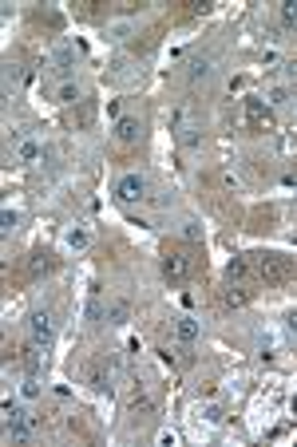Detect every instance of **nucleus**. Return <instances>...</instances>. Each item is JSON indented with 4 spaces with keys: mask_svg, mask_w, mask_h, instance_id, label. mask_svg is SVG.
I'll return each mask as SVG.
<instances>
[{
    "mask_svg": "<svg viewBox=\"0 0 297 447\" xmlns=\"http://www.w3.org/2000/svg\"><path fill=\"white\" fill-rule=\"evenodd\" d=\"M87 242H91V230H87V226H72V230L63 234V245H68V250H87Z\"/></svg>",
    "mask_w": 297,
    "mask_h": 447,
    "instance_id": "22",
    "label": "nucleus"
},
{
    "mask_svg": "<svg viewBox=\"0 0 297 447\" xmlns=\"http://www.w3.org/2000/svg\"><path fill=\"white\" fill-rule=\"evenodd\" d=\"M115 198H119V202H143V198H147V174L127 170L123 179L115 182Z\"/></svg>",
    "mask_w": 297,
    "mask_h": 447,
    "instance_id": "4",
    "label": "nucleus"
},
{
    "mask_svg": "<svg viewBox=\"0 0 297 447\" xmlns=\"http://www.w3.org/2000/svg\"><path fill=\"white\" fill-rule=\"evenodd\" d=\"M211 75H214V63L206 60V56H195V60L186 63V79H190V84H206Z\"/></svg>",
    "mask_w": 297,
    "mask_h": 447,
    "instance_id": "15",
    "label": "nucleus"
},
{
    "mask_svg": "<svg viewBox=\"0 0 297 447\" xmlns=\"http://www.w3.org/2000/svg\"><path fill=\"white\" fill-rule=\"evenodd\" d=\"M250 266H254V278L266 281V285H285L294 278V262L285 254H273V250H258V254H246Z\"/></svg>",
    "mask_w": 297,
    "mask_h": 447,
    "instance_id": "2",
    "label": "nucleus"
},
{
    "mask_svg": "<svg viewBox=\"0 0 297 447\" xmlns=\"http://www.w3.org/2000/svg\"><path fill=\"white\" fill-rule=\"evenodd\" d=\"M107 321H112V325H127V321H131V301H127V297H115V301L107 305Z\"/></svg>",
    "mask_w": 297,
    "mask_h": 447,
    "instance_id": "19",
    "label": "nucleus"
},
{
    "mask_svg": "<svg viewBox=\"0 0 297 447\" xmlns=\"http://www.w3.org/2000/svg\"><path fill=\"white\" fill-rule=\"evenodd\" d=\"M79 99H84V91H79L75 79H60V84H56V103H68V107H72Z\"/></svg>",
    "mask_w": 297,
    "mask_h": 447,
    "instance_id": "18",
    "label": "nucleus"
},
{
    "mask_svg": "<svg viewBox=\"0 0 297 447\" xmlns=\"http://www.w3.org/2000/svg\"><path fill=\"white\" fill-rule=\"evenodd\" d=\"M28 333H32V340H40V344H52L56 325H52L48 313H32V317H28Z\"/></svg>",
    "mask_w": 297,
    "mask_h": 447,
    "instance_id": "11",
    "label": "nucleus"
},
{
    "mask_svg": "<svg viewBox=\"0 0 297 447\" xmlns=\"http://www.w3.org/2000/svg\"><path fill=\"white\" fill-rule=\"evenodd\" d=\"M206 8H211L206 0H183V16H202Z\"/></svg>",
    "mask_w": 297,
    "mask_h": 447,
    "instance_id": "28",
    "label": "nucleus"
},
{
    "mask_svg": "<svg viewBox=\"0 0 297 447\" xmlns=\"http://www.w3.org/2000/svg\"><path fill=\"white\" fill-rule=\"evenodd\" d=\"M273 222H277V210H273V206H258V210L250 214V230L266 234V230H273Z\"/></svg>",
    "mask_w": 297,
    "mask_h": 447,
    "instance_id": "16",
    "label": "nucleus"
},
{
    "mask_svg": "<svg viewBox=\"0 0 297 447\" xmlns=\"http://www.w3.org/2000/svg\"><path fill=\"white\" fill-rule=\"evenodd\" d=\"M16 222H20V214H16L13 206H4V214H0V234H4V238H8V234L16 230Z\"/></svg>",
    "mask_w": 297,
    "mask_h": 447,
    "instance_id": "25",
    "label": "nucleus"
},
{
    "mask_svg": "<svg viewBox=\"0 0 297 447\" xmlns=\"http://www.w3.org/2000/svg\"><path fill=\"white\" fill-rule=\"evenodd\" d=\"M75 60H79V52H75V44H68V40H63L60 48L52 52V63H56V72H60L63 79H72V68H75Z\"/></svg>",
    "mask_w": 297,
    "mask_h": 447,
    "instance_id": "10",
    "label": "nucleus"
},
{
    "mask_svg": "<svg viewBox=\"0 0 297 447\" xmlns=\"http://www.w3.org/2000/svg\"><path fill=\"white\" fill-rule=\"evenodd\" d=\"M198 266H202V257H198V250L190 242H167L162 245V278L171 281V285L190 281L198 273Z\"/></svg>",
    "mask_w": 297,
    "mask_h": 447,
    "instance_id": "1",
    "label": "nucleus"
},
{
    "mask_svg": "<svg viewBox=\"0 0 297 447\" xmlns=\"http://www.w3.org/2000/svg\"><path fill=\"white\" fill-rule=\"evenodd\" d=\"M24 396H28V400H36V396H40V380H36V372H28V380H24Z\"/></svg>",
    "mask_w": 297,
    "mask_h": 447,
    "instance_id": "32",
    "label": "nucleus"
},
{
    "mask_svg": "<svg viewBox=\"0 0 297 447\" xmlns=\"http://www.w3.org/2000/svg\"><path fill=\"white\" fill-rule=\"evenodd\" d=\"M131 411H135V416H151V411H155V404H151V396L143 392V388H135V396H131Z\"/></svg>",
    "mask_w": 297,
    "mask_h": 447,
    "instance_id": "24",
    "label": "nucleus"
},
{
    "mask_svg": "<svg viewBox=\"0 0 297 447\" xmlns=\"http://www.w3.org/2000/svg\"><path fill=\"white\" fill-rule=\"evenodd\" d=\"M254 278V266H250V257H234L230 266H226V281H238V285H250Z\"/></svg>",
    "mask_w": 297,
    "mask_h": 447,
    "instance_id": "17",
    "label": "nucleus"
},
{
    "mask_svg": "<svg viewBox=\"0 0 297 447\" xmlns=\"http://www.w3.org/2000/svg\"><path fill=\"white\" fill-rule=\"evenodd\" d=\"M171 127H174V135H178V143H183L186 151H198V146H202V139H206L202 123H195L186 111H174V115H171Z\"/></svg>",
    "mask_w": 297,
    "mask_h": 447,
    "instance_id": "3",
    "label": "nucleus"
},
{
    "mask_svg": "<svg viewBox=\"0 0 297 447\" xmlns=\"http://www.w3.org/2000/svg\"><path fill=\"white\" fill-rule=\"evenodd\" d=\"M131 36V24L127 20H119V24H107V40H127Z\"/></svg>",
    "mask_w": 297,
    "mask_h": 447,
    "instance_id": "29",
    "label": "nucleus"
},
{
    "mask_svg": "<svg viewBox=\"0 0 297 447\" xmlns=\"http://www.w3.org/2000/svg\"><path fill=\"white\" fill-rule=\"evenodd\" d=\"M198 238H202V226H198V222H186V226H183V242L195 245Z\"/></svg>",
    "mask_w": 297,
    "mask_h": 447,
    "instance_id": "31",
    "label": "nucleus"
},
{
    "mask_svg": "<svg viewBox=\"0 0 297 447\" xmlns=\"http://www.w3.org/2000/svg\"><path fill=\"white\" fill-rule=\"evenodd\" d=\"M250 297H254V289H250V285H238V281H230V285L222 289L226 309H242V305H250Z\"/></svg>",
    "mask_w": 297,
    "mask_h": 447,
    "instance_id": "13",
    "label": "nucleus"
},
{
    "mask_svg": "<svg viewBox=\"0 0 297 447\" xmlns=\"http://www.w3.org/2000/svg\"><path fill=\"white\" fill-rule=\"evenodd\" d=\"M91 119H96V107H91V103H84L79 111H72V115H68V123H72V127H79V131H84V127H91Z\"/></svg>",
    "mask_w": 297,
    "mask_h": 447,
    "instance_id": "23",
    "label": "nucleus"
},
{
    "mask_svg": "<svg viewBox=\"0 0 297 447\" xmlns=\"http://www.w3.org/2000/svg\"><path fill=\"white\" fill-rule=\"evenodd\" d=\"M174 337H178V344H195L202 337V325H198L195 317H178L174 321Z\"/></svg>",
    "mask_w": 297,
    "mask_h": 447,
    "instance_id": "14",
    "label": "nucleus"
},
{
    "mask_svg": "<svg viewBox=\"0 0 297 447\" xmlns=\"http://www.w3.org/2000/svg\"><path fill=\"white\" fill-rule=\"evenodd\" d=\"M206 186H218V190L234 194L238 190V179H234V170H214V174H206Z\"/></svg>",
    "mask_w": 297,
    "mask_h": 447,
    "instance_id": "20",
    "label": "nucleus"
},
{
    "mask_svg": "<svg viewBox=\"0 0 297 447\" xmlns=\"http://www.w3.org/2000/svg\"><path fill=\"white\" fill-rule=\"evenodd\" d=\"M277 16H282V28H297V0H285Z\"/></svg>",
    "mask_w": 297,
    "mask_h": 447,
    "instance_id": "26",
    "label": "nucleus"
},
{
    "mask_svg": "<svg viewBox=\"0 0 297 447\" xmlns=\"http://www.w3.org/2000/svg\"><path fill=\"white\" fill-rule=\"evenodd\" d=\"M202 420H206V423H222V420H226V411L218 408V404H206V408H202Z\"/></svg>",
    "mask_w": 297,
    "mask_h": 447,
    "instance_id": "30",
    "label": "nucleus"
},
{
    "mask_svg": "<svg viewBox=\"0 0 297 447\" xmlns=\"http://www.w3.org/2000/svg\"><path fill=\"white\" fill-rule=\"evenodd\" d=\"M52 269H56V257H52L48 250H32V254L24 257V281H28V285L44 281Z\"/></svg>",
    "mask_w": 297,
    "mask_h": 447,
    "instance_id": "6",
    "label": "nucleus"
},
{
    "mask_svg": "<svg viewBox=\"0 0 297 447\" xmlns=\"http://www.w3.org/2000/svg\"><path fill=\"white\" fill-rule=\"evenodd\" d=\"M13 143H16V162H40V158H44V151H48V143H40V139H28L24 131H16Z\"/></svg>",
    "mask_w": 297,
    "mask_h": 447,
    "instance_id": "8",
    "label": "nucleus"
},
{
    "mask_svg": "<svg viewBox=\"0 0 297 447\" xmlns=\"http://www.w3.org/2000/svg\"><path fill=\"white\" fill-rule=\"evenodd\" d=\"M87 321L96 325V321H107V309H103V297H99V285H91V297H87Z\"/></svg>",
    "mask_w": 297,
    "mask_h": 447,
    "instance_id": "21",
    "label": "nucleus"
},
{
    "mask_svg": "<svg viewBox=\"0 0 297 447\" xmlns=\"http://www.w3.org/2000/svg\"><path fill=\"white\" fill-rule=\"evenodd\" d=\"M242 115H246V131L261 135V131H270L273 127V115L270 107L261 103V99H242Z\"/></svg>",
    "mask_w": 297,
    "mask_h": 447,
    "instance_id": "5",
    "label": "nucleus"
},
{
    "mask_svg": "<svg viewBox=\"0 0 297 447\" xmlns=\"http://www.w3.org/2000/svg\"><path fill=\"white\" fill-rule=\"evenodd\" d=\"M285 333H289V340L297 344V309H294L289 317H285Z\"/></svg>",
    "mask_w": 297,
    "mask_h": 447,
    "instance_id": "33",
    "label": "nucleus"
},
{
    "mask_svg": "<svg viewBox=\"0 0 297 447\" xmlns=\"http://www.w3.org/2000/svg\"><path fill=\"white\" fill-rule=\"evenodd\" d=\"M87 384L96 388V392H112V361L107 356L87 364Z\"/></svg>",
    "mask_w": 297,
    "mask_h": 447,
    "instance_id": "9",
    "label": "nucleus"
},
{
    "mask_svg": "<svg viewBox=\"0 0 297 447\" xmlns=\"http://www.w3.org/2000/svg\"><path fill=\"white\" fill-rule=\"evenodd\" d=\"M20 361H24V368L28 372H44V364H48V344H40V340H32V344H24V356H20Z\"/></svg>",
    "mask_w": 297,
    "mask_h": 447,
    "instance_id": "12",
    "label": "nucleus"
},
{
    "mask_svg": "<svg viewBox=\"0 0 297 447\" xmlns=\"http://www.w3.org/2000/svg\"><path fill=\"white\" fill-rule=\"evenodd\" d=\"M139 139H143V123L135 115H123L115 123V151H135Z\"/></svg>",
    "mask_w": 297,
    "mask_h": 447,
    "instance_id": "7",
    "label": "nucleus"
},
{
    "mask_svg": "<svg viewBox=\"0 0 297 447\" xmlns=\"http://www.w3.org/2000/svg\"><path fill=\"white\" fill-rule=\"evenodd\" d=\"M266 99H270V107H285V103H289V87H270Z\"/></svg>",
    "mask_w": 297,
    "mask_h": 447,
    "instance_id": "27",
    "label": "nucleus"
},
{
    "mask_svg": "<svg viewBox=\"0 0 297 447\" xmlns=\"http://www.w3.org/2000/svg\"><path fill=\"white\" fill-rule=\"evenodd\" d=\"M282 72H285V79H289V84H297V60H285Z\"/></svg>",
    "mask_w": 297,
    "mask_h": 447,
    "instance_id": "34",
    "label": "nucleus"
}]
</instances>
